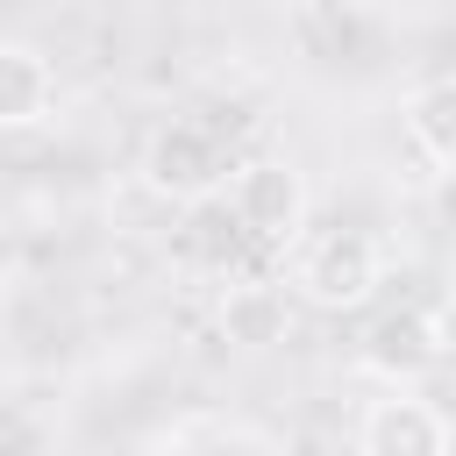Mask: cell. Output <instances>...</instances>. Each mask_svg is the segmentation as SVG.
<instances>
[{
    "label": "cell",
    "mask_w": 456,
    "mask_h": 456,
    "mask_svg": "<svg viewBox=\"0 0 456 456\" xmlns=\"http://www.w3.org/2000/svg\"><path fill=\"white\" fill-rule=\"evenodd\" d=\"M235 164H242V157L221 142V128L178 114V121H164V128L150 135V150H142V185H150L157 200H171V207H200V200L228 192Z\"/></svg>",
    "instance_id": "obj_1"
},
{
    "label": "cell",
    "mask_w": 456,
    "mask_h": 456,
    "mask_svg": "<svg viewBox=\"0 0 456 456\" xmlns=\"http://www.w3.org/2000/svg\"><path fill=\"white\" fill-rule=\"evenodd\" d=\"M292 278H299V292H306L314 306L356 314V306H370L378 285H385V249H378V235H363V228H328V235H314V242L299 249Z\"/></svg>",
    "instance_id": "obj_2"
},
{
    "label": "cell",
    "mask_w": 456,
    "mask_h": 456,
    "mask_svg": "<svg viewBox=\"0 0 456 456\" xmlns=\"http://www.w3.org/2000/svg\"><path fill=\"white\" fill-rule=\"evenodd\" d=\"M228 207L242 214V228L256 235V242H299L306 235V178L285 164V157H242L235 164V178H228Z\"/></svg>",
    "instance_id": "obj_3"
},
{
    "label": "cell",
    "mask_w": 456,
    "mask_h": 456,
    "mask_svg": "<svg viewBox=\"0 0 456 456\" xmlns=\"http://www.w3.org/2000/svg\"><path fill=\"white\" fill-rule=\"evenodd\" d=\"M442 356H449V321H442L435 306L378 314L370 335H363V370H378L385 385H413V378H428Z\"/></svg>",
    "instance_id": "obj_4"
},
{
    "label": "cell",
    "mask_w": 456,
    "mask_h": 456,
    "mask_svg": "<svg viewBox=\"0 0 456 456\" xmlns=\"http://www.w3.org/2000/svg\"><path fill=\"white\" fill-rule=\"evenodd\" d=\"M449 442H456V420L435 399L406 392V385H392V399H370L363 420H356L363 456H442Z\"/></svg>",
    "instance_id": "obj_5"
},
{
    "label": "cell",
    "mask_w": 456,
    "mask_h": 456,
    "mask_svg": "<svg viewBox=\"0 0 456 456\" xmlns=\"http://www.w3.org/2000/svg\"><path fill=\"white\" fill-rule=\"evenodd\" d=\"M57 114V64L36 43H0V121L36 128Z\"/></svg>",
    "instance_id": "obj_6"
},
{
    "label": "cell",
    "mask_w": 456,
    "mask_h": 456,
    "mask_svg": "<svg viewBox=\"0 0 456 456\" xmlns=\"http://www.w3.org/2000/svg\"><path fill=\"white\" fill-rule=\"evenodd\" d=\"M406 142H413L435 171L456 164V71L413 86V100H406Z\"/></svg>",
    "instance_id": "obj_7"
},
{
    "label": "cell",
    "mask_w": 456,
    "mask_h": 456,
    "mask_svg": "<svg viewBox=\"0 0 456 456\" xmlns=\"http://www.w3.org/2000/svg\"><path fill=\"white\" fill-rule=\"evenodd\" d=\"M221 335L235 349H271L285 342V292L278 285H228L221 292Z\"/></svg>",
    "instance_id": "obj_8"
},
{
    "label": "cell",
    "mask_w": 456,
    "mask_h": 456,
    "mask_svg": "<svg viewBox=\"0 0 456 456\" xmlns=\"http://www.w3.org/2000/svg\"><path fill=\"white\" fill-rule=\"evenodd\" d=\"M157 449H278L271 428H249V420H185V428H164Z\"/></svg>",
    "instance_id": "obj_9"
},
{
    "label": "cell",
    "mask_w": 456,
    "mask_h": 456,
    "mask_svg": "<svg viewBox=\"0 0 456 456\" xmlns=\"http://www.w3.org/2000/svg\"><path fill=\"white\" fill-rule=\"evenodd\" d=\"M428 207H435V221L456 235V164H442V171H435V185H428Z\"/></svg>",
    "instance_id": "obj_10"
}]
</instances>
